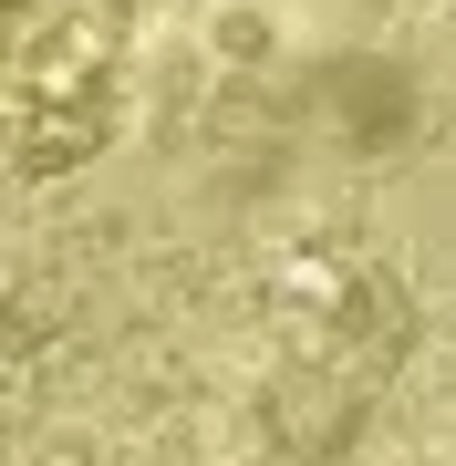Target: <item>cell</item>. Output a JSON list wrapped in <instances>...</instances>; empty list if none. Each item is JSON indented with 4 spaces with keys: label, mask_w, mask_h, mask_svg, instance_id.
<instances>
[{
    "label": "cell",
    "mask_w": 456,
    "mask_h": 466,
    "mask_svg": "<svg viewBox=\"0 0 456 466\" xmlns=\"http://www.w3.org/2000/svg\"><path fill=\"white\" fill-rule=\"evenodd\" d=\"M125 0H0V146L21 167H84L115 135Z\"/></svg>",
    "instance_id": "cell-1"
}]
</instances>
